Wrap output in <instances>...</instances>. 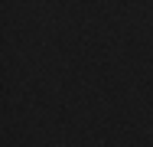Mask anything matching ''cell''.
<instances>
[{"mask_svg":"<svg viewBox=\"0 0 153 147\" xmlns=\"http://www.w3.org/2000/svg\"><path fill=\"white\" fill-rule=\"evenodd\" d=\"M150 141H153V128H150Z\"/></svg>","mask_w":153,"mask_h":147,"instance_id":"1","label":"cell"}]
</instances>
